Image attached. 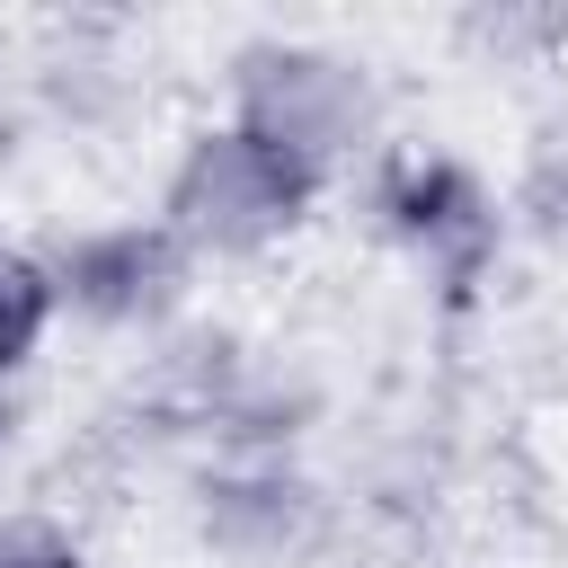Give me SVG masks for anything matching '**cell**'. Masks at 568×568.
<instances>
[{
	"label": "cell",
	"instance_id": "obj_1",
	"mask_svg": "<svg viewBox=\"0 0 568 568\" xmlns=\"http://www.w3.org/2000/svg\"><path fill=\"white\" fill-rule=\"evenodd\" d=\"M320 186H328V169H311V160H293L284 142H266V133H248V124H204L186 151H178V169H169V195H160V222L204 257H248V248H266V240H284L311 204H320Z\"/></svg>",
	"mask_w": 568,
	"mask_h": 568
},
{
	"label": "cell",
	"instance_id": "obj_5",
	"mask_svg": "<svg viewBox=\"0 0 568 568\" xmlns=\"http://www.w3.org/2000/svg\"><path fill=\"white\" fill-rule=\"evenodd\" d=\"M195 524L222 559L240 568H293L320 532H328V497L284 462V453H240V462H213L204 488H195Z\"/></svg>",
	"mask_w": 568,
	"mask_h": 568
},
{
	"label": "cell",
	"instance_id": "obj_2",
	"mask_svg": "<svg viewBox=\"0 0 568 568\" xmlns=\"http://www.w3.org/2000/svg\"><path fill=\"white\" fill-rule=\"evenodd\" d=\"M231 124L284 142L311 169H337L373 133V80L328 44L266 36V44H240V62H231Z\"/></svg>",
	"mask_w": 568,
	"mask_h": 568
},
{
	"label": "cell",
	"instance_id": "obj_7",
	"mask_svg": "<svg viewBox=\"0 0 568 568\" xmlns=\"http://www.w3.org/2000/svg\"><path fill=\"white\" fill-rule=\"evenodd\" d=\"M0 568H80V541H71V524H53V515H0Z\"/></svg>",
	"mask_w": 568,
	"mask_h": 568
},
{
	"label": "cell",
	"instance_id": "obj_8",
	"mask_svg": "<svg viewBox=\"0 0 568 568\" xmlns=\"http://www.w3.org/2000/svg\"><path fill=\"white\" fill-rule=\"evenodd\" d=\"M515 222H524L532 240H568V151H550V160L524 169V186H515Z\"/></svg>",
	"mask_w": 568,
	"mask_h": 568
},
{
	"label": "cell",
	"instance_id": "obj_9",
	"mask_svg": "<svg viewBox=\"0 0 568 568\" xmlns=\"http://www.w3.org/2000/svg\"><path fill=\"white\" fill-rule=\"evenodd\" d=\"M0 444H9V390H0Z\"/></svg>",
	"mask_w": 568,
	"mask_h": 568
},
{
	"label": "cell",
	"instance_id": "obj_3",
	"mask_svg": "<svg viewBox=\"0 0 568 568\" xmlns=\"http://www.w3.org/2000/svg\"><path fill=\"white\" fill-rule=\"evenodd\" d=\"M44 266H53L62 311L106 320V328H151V320H169V311H178L195 248L151 213V222H98V231L62 240Z\"/></svg>",
	"mask_w": 568,
	"mask_h": 568
},
{
	"label": "cell",
	"instance_id": "obj_6",
	"mask_svg": "<svg viewBox=\"0 0 568 568\" xmlns=\"http://www.w3.org/2000/svg\"><path fill=\"white\" fill-rule=\"evenodd\" d=\"M53 311H62V293H53V266L36 257V248H9L0 240V382L44 346V328H53Z\"/></svg>",
	"mask_w": 568,
	"mask_h": 568
},
{
	"label": "cell",
	"instance_id": "obj_4",
	"mask_svg": "<svg viewBox=\"0 0 568 568\" xmlns=\"http://www.w3.org/2000/svg\"><path fill=\"white\" fill-rule=\"evenodd\" d=\"M382 231L408 257H426V275H444V293H470L497 266L506 213L462 160L417 151V160H390V178H382Z\"/></svg>",
	"mask_w": 568,
	"mask_h": 568
}]
</instances>
